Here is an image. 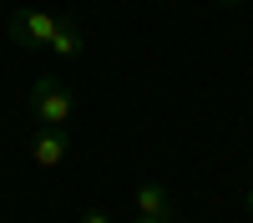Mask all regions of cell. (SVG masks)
<instances>
[{
	"instance_id": "obj_4",
	"label": "cell",
	"mask_w": 253,
	"mask_h": 223,
	"mask_svg": "<svg viewBox=\"0 0 253 223\" xmlns=\"http://www.w3.org/2000/svg\"><path fill=\"white\" fill-rule=\"evenodd\" d=\"M137 213H142V218H157V223H172V218H177L172 193H167L162 182H142V188H137Z\"/></svg>"
},
{
	"instance_id": "obj_6",
	"label": "cell",
	"mask_w": 253,
	"mask_h": 223,
	"mask_svg": "<svg viewBox=\"0 0 253 223\" xmlns=\"http://www.w3.org/2000/svg\"><path fill=\"white\" fill-rule=\"evenodd\" d=\"M81 223H112V213L107 208H91V213H81Z\"/></svg>"
},
{
	"instance_id": "obj_1",
	"label": "cell",
	"mask_w": 253,
	"mask_h": 223,
	"mask_svg": "<svg viewBox=\"0 0 253 223\" xmlns=\"http://www.w3.org/2000/svg\"><path fill=\"white\" fill-rule=\"evenodd\" d=\"M31 117H36V127H66V117H71V87L61 76H36L31 81Z\"/></svg>"
},
{
	"instance_id": "obj_10",
	"label": "cell",
	"mask_w": 253,
	"mask_h": 223,
	"mask_svg": "<svg viewBox=\"0 0 253 223\" xmlns=\"http://www.w3.org/2000/svg\"><path fill=\"white\" fill-rule=\"evenodd\" d=\"M172 223H193V218H172Z\"/></svg>"
},
{
	"instance_id": "obj_2",
	"label": "cell",
	"mask_w": 253,
	"mask_h": 223,
	"mask_svg": "<svg viewBox=\"0 0 253 223\" xmlns=\"http://www.w3.org/2000/svg\"><path fill=\"white\" fill-rule=\"evenodd\" d=\"M56 31H61V15H46V10H15L10 15V41L20 51H51Z\"/></svg>"
},
{
	"instance_id": "obj_3",
	"label": "cell",
	"mask_w": 253,
	"mask_h": 223,
	"mask_svg": "<svg viewBox=\"0 0 253 223\" xmlns=\"http://www.w3.org/2000/svg\"><path fill=\"white\" fill-rule=\"evenodd\" d=\"M66 157H71L66 127H36L31 132V162H36V168H61Z\"/></svg>"
},
{
	"instance_id": "obj_9",
	"label": "cell",
	"mask_w": 253,
	"mask_h": 223,
	"mask_svg": "<svg viewBox=\"0 0 253 223\" xmlns=\"http://www.w3.org/2000/svg\"><path fill=\"white\" fill-rule=\"evenodd\" d=\"M218 5H243V0H218Z\"/></svg>"
},
{
	"instance_id": "obj_5",
	"label": "cell",
	"mask_w": 253,
	"mask_h": 223,
	"mask_svg": "<svg viewBox=\"0 0 253 223\" xmlns=\"http://www.w3.org/2000/svg\"><path fill=\"white\" fill-rule=\"evenodd\" d=\"M81 46H86V26H81L76 15H61V31H56V41H51V56H81Z\"/></svg>"
},
{
	"instance_id": "obj_7",
	"label": "cell",
	"mask_w": 253,
	"mask_h": 223,
	"mask_svg": "<svg viewBox=\"0 0 253 223\" xmlns=\"http://www.w3.org/2000/svg\"><path fill=\"white\" fill-rule=\"evenodd\" d=\"M243 208H248V213H253V182H248V193H243Z\"/></svg>"
},
{
	"instance_id": "obj_8",
	"label": "cell",
	"mask_w": 253,
	"mask_h": 223,
	"mask_svg": "<svg viewBox=\"0 0 253 223\" xmlns=\"http://www.w3.org/2000/svg\"><path fill=\"white\" fill-rule=\"evenodd\" d=\"M132 223H157V218H142V213H137V218H132Z\"/></svg>"
}]
</instances>
